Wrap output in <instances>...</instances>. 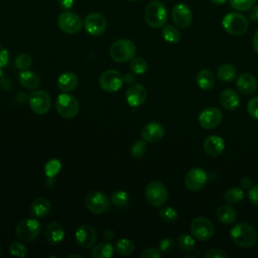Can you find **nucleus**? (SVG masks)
<instances>
[{"label":"nucleus","mask_w":258,"mask_h":258,"mask_svg":"<svg viewBox=\"0 0 258 258\" xmlns=\"http://www.w3.org/2000/svg\"><path fill=\"white\" fill-rule=\"evenodd\" d=\"M230 238L235 245L242 248H250L256 244L258 233L251 224L240 222L231 229Z\"/></svg>","instance_id":"obj_1"},{"label":"nucleus","mask_w":258,"mask_h":258,"mask_svg":"<svg viewBox=\"0 0 258 258\" xmlns=\"http://www.w3.org/2000/svg\"><path fill=\"white\" fill-rule=\"evenodd\" d=\"M144 19L152 28L163 27L167 21V10L165 5L158 0L151 1L145 8Z\"/></svg>","instance_id":"obj_2"},{"label":"nucleus","mask_w":258,"mask_h":258,"mask_svg":"<svg viewBox=\"0 0 258 258\" xmlns=\"http://www.w3.org/2000/svg\"><path fill=\"white\" fill-rule=\"evenodd\" d=\"M109 53L114 61L125 62L134 57L136 53V45L128 38H120L111 44Z\"/></svg>","instance_id":"obj_3"},{"label":"nucleus","mask_w":258,"mask_h":258,"mask_svg":"<svg viewBox=\"0 0 258 258\" xmlns=\"http://www.w3.org/2000/svg\"><path fill=\"white\" fill-rule=\"evenodd\" d=\"M41 233L40 223L34 218H24L16 226V237L22 242H32Z\"/></svg>","instance_id":"obj_4"},{"label":"nucleus","mask_w":258,"mask_h":258,"mask_svg":"<svg viewBox=\"0 0 258 258\" xmlns=\"http://www.w3.org/2000/svg\"><path fill=\"white\" fill-rule=\"evenodd\" d=\"M222 25L227 33L238 36L244 34L247 31L249 21L243 14L238 12H231L223 17Z\"/></svg>","instance_id":"obj_5"},{"label":"nucleus","mask_w":258,"mask_h":258,"mask_svg":"<svg viewBox=\"0 0 258 258\" xmlns=\"http://www.w3.org/2000/svg\"><path fill=\"white\" fill-rule=\"evenodd\" d=\"M55 109L57 113L67 119L74 118L78 115L80 110L79 101L68 92L59 94L55 100Z\"/></svg>","instance_id":"obj_6"},{"label":"nucleus","mask_w":258,"mask_h":258,"mask_svg":"<svg viewBox=\"0 0 258 258\" xmlns=\"http://www.w3.org/2000/svg\"><path fill=\"white\" fill-rule=\"evenodd\" d=\"M82 18L74 11L64 10L57 17L58 28L68 34H76L83 28Z\"/></svg>","instance_id":"obj_7"},{"label":"nucleus","mask_w":258,"mask_h":258,"mask_svg":"<svg viewBox=\"0 0 258 258\" xmlns=\"http://www.w3.org/2000/svg\"><path fill=\"white\" fill-rule=\"evenodd\" d=\"M190 232L200 241H208L215 234V226L206 217H197L190 223Z\"/></svg>","instance_id":"obj_8"},{"label":"nucleus","mask_w":258,"mask_h":258,"mask_svg":"<svg viewBox=\"0 0 258 258\" xmlns=\"http://www.w3.org/2000/svg\"><path fill=\"white\" fill-rule=\"evenodd\" d=\"M28 103L30 109L37 115H45L51 108V99L49 95L42 90H35L29 94Z\"/></svg>","instance_id":"obj_9"},{"label":"nucleus","mask_w":258,"mask_h":258,"mask_svg":"<svg viewBox=\"0 0 258 258\" xmlns=\"http://www.w3.org/2000/svg\"><path fill=\"white\" fill-rule=\"evenodd\" d=\"M145 198L153 207L163 206L168 198L165 185L160 181H151L145 188Z\"/></svg>","instance_id":"obj_10"},{"label":"nucleus","mask_w":258,"mask_h":258,"mask_svg":"<svg viewBox=\"0 0 258 258\" xmlns=\"http://www.w3.org/2000/svg\"><path fill=\"white\" fill-rule=\"evenodd\" d=\"M124 84V77L121 73L115 70L105 71L99 79V85L102 90L108 93L119 91Z\"/></svg>","instance_id":"obj_11"},{"label":"nucleus","mask_w":258,"mask_h":258,"mask_svg":"<svg viewBox=\"0 0 258 258\" xmlns=\"http://www.w3.org/2000/svg\"><path fill=\"white\" fill-rule=\"evenodd\" d=\"M85 203L88 210L96 215L104 214L110 208V200L102 191H91L88 194Z\"/></svg>","instance_id":"obj_12"},{"label":"nucleus","mask_w":258,"mask_h":258,"mask_svg":"<svg viewBox=\"0 0 258 258\" xmlns=\"http://www.w3.org/2000/svg\"><path fill=\"white\" fill-rule=\"evenodd\" d=\"M97 238L95 228L89 224L80 225L75 233L76 242L83 249H91L97 242Z\"/></svg>","instance_id":"obj_13"},{"label":"nucleus","mask_w":258,"mask_h":258,"mask_svg":"<svg viewBox=\"0 0 258 258\" xmlns=\"http://www.w3.org/2000/svg\"><path fill=\"white\" fill-rule=\"evenodd\" d=\"M84 26L90 35L100 36L107 28V20L101 13L92 12L86 16Z\"/></svg>","instance_id":"obj_14"},{"label":"nucleus","mask_w":258,"mask_h":258,"mask_svg":"<svg viewBox=\"0 0 258 258\" xmlns=\"http://www.w3.org/2000/svg\"><path fill=\"white\" fill-rule=\"evenodd\" d=\"M208 182L207 172L200 167L189 169L184 176V185L189 190H200Z\"/></svg>","instance_id":"obj_15"},{"label":"nucleus","mask_w":258,"mask_h":258,"mask_svg":"<svg viewBox=\"0 0 258 258\" xmlns=\"http://www.w3.org/2000/svg\"><path fill=\"white\" fill-rule=\"evenodd\" d=\"M222 119H223V114L221 110L216 107L206 108L199 115L200 125L207 130L218 127L222 122Z\"/></svg>","instance_id":"obj_16"},{"label":"nucleus","mask_w":258,"mask_h":258,"mask_svg":"<svg viewBox=\"0 0 258 258\" xmlns=\"http://www.w3.org/2000/svg\"><path fill=\"white\" fill-rule=\"evenodd\" d=\"M173 23L179 28H186L191 24L192 14L189 7L184 3H177L171 10Z\"/></svg>","instance_id":"obj_17"},{"label":"nucleus","mask_w":258,"mask_h":258,"mask_svg":"<svg viewBox=\"0 0 258 258\" xmlns=\"http://www.w3.org/2000/svg\"><path fill=\"white\" fill-rule=\"evenodd\" d=\"M147 97V91L145 87L141 84H133L127 89L126 92V101L130 107H139L141 106Z\"/></svg>","instance_id":"obj_18"},{"label":"nucleus","mask_w":258,"mask_h":258,"mask_svg":"<svg viewBox=\"0 0 258 258\" xmlns=\"http://www.w3.org/2000/svg\"><path fill=\"white\" fill-rule=\"evenodd\" d=\"M164 135V127L158 122H149L141 130L142 138L150 143L158 142Z\"/></svg>","instance_id":"obj_19"},{"label":"nucleus","mask_w":258,"mask_h":258,"mask_svg":"<svg viewBox=\"0 0 258 258\" xmlns=\"http://www.w3.org/2000/svg\"><path fill=\"white\" fill-rule=\"evenodd\" d=\"M236 88L243 95L253 94L257 89V81L250 73H242L236 80Z\"/></svg>","instance_id":"obj_20"},{"label":"nucleus","mask_w":258,"mask_h":258,"mask_svg":"<svg viewBox=\"0 0 258 258\" xmlns=\"http://www.w3.org/2000/svg\"><path fill=\"white\" fill-rule=\"evenodd\" d=\"M44 236L49 244H60L64 239V229L59 223L51 222L46 226Z\"/></svg>","instance_id":"obj_21"},{"label":"nucleus","mask_w":258,"mask_h":258,"mask_svg":"<svg viewBox=\"0 0 258 258\" xmlns=\"http://www.w3.org/2000/svg\"><path fill=\"white\" fill-rule=\"evenodd\" d=\"M220 105L229 111L236 110L240 104V97L238 93L232 89H225L219 96Z\"/></svg>","instance_id":"obj_22"},{"label":"nucleus","mask_w":258,"mask_h":258,"mask_svg":"<svg viewBox=\"0 0 258 258\" xmlns=\"http://www.w3.org/2000/svg\"><path fill=\"white\" fill-rule=\"evenodd\" d=\"M204 149L207 154L211 156H218L225 149V141L218 135L208 136L204 141Z\"/></svg>","instance_id":"obj_23"},{"label":"nucleus","mask_w":258,"mask_h":258,"mask_svg":"<svg viewBox=\"0 0 258 258\" xmlns=\"http://www.w3.org/2000/svg\"><path fill=\"white\" fill-rule=\"evenodd\" d=\"M18 80L20 85L27 90H34L40 85V79L38 75L28 70L21 71L18 75Z\"/></svg>","instance_id":"obj_24"},{"label":"nucleus","mask_w":258,"mask_h":258,"mask_svg":"<svg viewBox=\"0 0 258 258\" xmlns=\"http://www.w3.org/2000/svg\"><path fill=\"white\" fill-rule=\"evenodd\" d=\"M50 202L45 198L35 199L30 207V212L34 218H44L50 212Z\"/></svg>","instance_id":"obj_25"},{"label":"nucleus","mask_w":258,"mask_h":258,"mask_svg":"<svg viewBox=\"0 0 258 258\" xmlns=\"http://www.w3.org/2000/svg\"><path fill=\"white\" fill-rule=\"evenodd\" d=\"M78 86V77L73 72H64L57 79V88L62 92H71Z\"/></svg>","instance_id":"obj_26"},{"label":"nucleus","mask_w":258,"mask_h":258,"mask_svg":"<svg viewBox=\"0 0 258 258\" xmlns=\"http://www.w3.org/2000/svg\"><path fill=\"white\" fill-rule=\"evenodd\" d=\"M115 248L109 243V241H104L98 243L91 250V257L93 258H111L114 256Z\"/></svg>","instance_id":"obj_27"},{"label":"nucleus","mask_w":258,"mask_h":258,"mask_svg":"<svg viewBox=\"0 0 258 258\" xmlns=\"http://www.w3.org/2000/svg\"><path fill=\"white\" fill-rule=\"evenodd\" d=\"M217 218L226 225H231L237 220V213L235 209L229 205H221L217 209Z\"/></svg>","instance_id":"obj_28"},{"label":"nucleus","mask_w":258,"mask_h":258,"mask_svg":"<svg viewBox=\"0 0 258 258\" xmlns=\"http://www.w3.org/2000/svg\"><path fill=\"white\" fill-rule=\"evenodd\" d=\"M198 86L203 90H210L215 84V76L210 70H202L197 75Z\"/></svg>","instance_id":"obj_29"},{"label":"nucleus","mask_w":258,"mask_h":258,"mask_svg":"<svg viewBox=\"0 0 258 258\" xmlns=\"http://www.w3.org/2000/svg\"><path fill=\"white\" fill-rule=\"evenodd\" d=\"M217 76L222 82H232L236 77V69L230 63H223L217 69Z\"/></svg>","instance_id":"obj_30"},{"label":"nucleus","mask_w":258,"mask_h":258,"mask_svg":"<svg viewBox=\"0 0 258 258\" xmlns=\"http://www.w3.org/2000/svg\"><path fill=\"white\" fill-rule=\"evenodd\" d=\"M115 251L123 256L131 255L135 250L134 243L127 238H121L115 243Z\"/></svg>","instance_id":"obj_31"},{"label":"nucleus","mask_w":258,"mask_h":258,"mask_svg":"<svg viewBox=\"0 0 258 258\" xmlns=\"http://www.w3.org/2000/svg\"><path fill=\"white\" fill-rule=\"evenodd\" d=\"M163 39L171 44H175L179 41L180 39V34L179 31L177 30L176 27L172 25H164L161 31Z\"/></svg>","instance_id":"obj_32"},{"label":"nucleus","mask_w":258,"mask_h":258,"mask_svg":"<svg viewBox=\"0 0 258 258\" xmlns=\"http://www.w3.org/2000/svg\"><path fill=\"white\" fill-rule=\"evenodd\" d=\"M244 199V191L241 187H231L224 194V200L228 204H238Z\"/></svg>","instance_id":"obj_33"},{"label":"nucleus","mask_w":258,"mask_h":258,"mask_svg":"<svg viewBox=\"0 0 258 258\" xmlns=\"http://www.w3.org/2000/svg\"><path fill=\"white\" fill-rule=\"evenodd\" d=\"M177 245L181 252H191L196 246L194 238L188 234H180L177 237Z\"/></svg>","instance_id":"obj_34"},{"label":"nucleus","mask_w":258,"mask_h":258,"mask_svg":"<svg viewBox=\"0 0 258 258\" xmlns=\"http://www.w3.org/2000/svg\"><path fill=\"white\" fill-rule=\"evenodd\" d=\"M148 70L147 61L141 57L136 56L133 57L130 61V71L135 75H144Z\"/></svg>","instance_id":"obj_35"},{"label":"nucleus","mask_w":258,"mask_h":258,"mask_svg":"<svg viewBox=\"0 0 258 258\" xmlns=\"http://www.w3.org/2000/svg\"><path fill=\"white\" fill-rule=\"evenodd\" d=\"M160 219L165 223H173L177 220V212L172 207H164L161 208L158 212Z\"/></svg>","instance_id":"obj_36"},{"label":"nucleus","mask_w":258,"mask_h":258,"mask_svg":"<svg viewBox=\"0 0 258 258\" xmlns=\"http://www.w3.org/2000/svg\"><path fill=\"white\" fill-rule=\"evenodd\" d=\"M256 0H230L231 7L236 11H248L252 6H254Z\"/></svg>","instance_id":"obj_37"},{"label":"nucleus","mask_w":258,"mask_h":258,"mask_svg":"<svg viewBox=\"0 0 258 258\" xmlns=\"http://www.w3.org/2000/svg\"><path fill=\"white\" fill-rule=\"evenodd\" d=\"M32 64V58L27 53H20L15 58V66L20 71L28 70Z\"/></svg>","instance_id":"obj_38"},{"label":"nucleus","mask_w":258,"mask_h":258,"mask_svg":"<svg viewBox=\"0 0 258 258\" xmlns=\"http://www.w3.org/2000/svg\"><path fill=\"white\" fill-rule=\"evenodd\" d=\"M147 150V145L145 143V141L143 140H138L136 141L132 146H131V149H130V154L132 157L134 158H139L141 156H143L145 154Z\"/></svg>","instance_id":"obj_39"},{"label":"nucleus","mask_w":258,"mask_h":258,"mask_svg":"<svg viewBox=\"0 0 258 258\" xmlns=\"http://www.w3.org/2000/svg\"><path fill=\"white\" fill-rule=\"evenodd\" d=\"M129 201L128 194L125 190H117L112 195L111 202L117 207H124Z\"/></svg>","instance_id":"obj_40"},{"label":"nucleus","mask_w":258,"mask_h":258,"mask_svg":"<svg viewBox=\"0 0 258 258\" xmlns=\"http://www.w3.org/2000/svg\"><path fill=\"white\" fill-rule=\"evenodd\" d=\"M61 168V164L57 159H50L45 165H44V171L45 174L49 177H53Z\"/></svg>","instance_id":"obj_41"},{"label":"nucleus","mask_w":258,"mask_h":258,"mask_svg":"<svg viewBox=\"0 0 258 258\" xmlns=\"http://www.w3.org/2000/svg\"><path fill=\"white\" fill-rule=\"evenodd\" d=\"M9 253L17 257H25L27 255V248L20 242H12L9 245Z\"/></svg>","instance_id":"obj_42"},{"label":"nucleus","mask_w":258,"mask_h":258,"mask_svg":"<svg viewBox=\"0 0 258 258\" xmlns=\"http://www.w3.org/2000/svg\"><path fill=\"white\" fill-rule=\"evenodd\" d=\"M174 249V242L172 239L170 238H164L160 241L159 243V250L161 251V253H165V254H169L173 251Z\"/></svg>","instance_id":"obj_43"},{"label":"nucleus","mask_w":258,"mask_h":258,"mask_svg":"<svg viewBox=\"0 0 258 258\" xmlns=\"http://www.w3.org/2000/svg\"><path fill=\"white\" fill-rule=\"evenodd\" d=\"M247 111L249 113V115L258 120V96L252 98L248 104H247Z\"/></svg>","instance_id":"obj_44"},{"label":"nucleus","mask_w":258,"mask_h":258,"mask_svg":"<svg viewBox=\"0 0 258 258\" xmlns=\"http://www.w3.org/2000/svg\"><path fill=\"white\" fill-rule=\"evenodd\" d=\"M228 255L220 248H211L208 249L205 253L206 258H226Z\"/></svg>","instance_id":"obj_45"},{"label":"nucleus","mask_w":258,"mask_h":258,"mask_svg":"<svg viewBox=\"0 0 258 258\" xmlns=\"http://www.w3.org/2000/svg\"><path fill=\"white\" fill-rule=\"evenodd\" d=\"M142 258H160L161 257V251L159 248H154V247H148L143 250L141 253Z\"/></svg>","instance_id":"obj_46"},{"label":"nucleus","mask_w":258,"mask_h":258,"mask_svg":"<svg viewBox=\"0 0 258 258\" xmlns=\"http://www.w3.org/2000/svg\"><path fill=\"white\" fill-rule=\"evenodd\" d=\"M9 62V52L3 46H0V69L7 67Z\"/></svg>","instance_id":"obj_47"},{"label":"nucleus","mask_w":258,"mask_h":258,"mask_svg":"<svg viewBox=\"0 0 258 258\" xmlns=\"http://www.w3.org/2000/svg\"><path fill=\"white\" fill-rule=\"evenodd\" d=\"M248 197H249L250 202H251L253 205L258 206V184L252 185V186L249 188Z\"/></svg>","instance_id":"obj_48"},{"label":"nucleus","mask_w":258,"mask_h":258,"mask_svg":"<svg viewBox=\"0 0 258 258\" xmlns=\"http://www.w3.org/2000/svg\"><path fill=\"white\" fill-rule=\"evenodd\" d=\"M249 19L252 21H258V5L252 6L249 10Z\"/></svg>","instance_id":"obj_49"},{"label":"nucleus","mask_w":258,"mask_h":258,"mask_svg":"<svg viewBox=\"0 0 258 258\" xmlns=\"http://www.w3.org/2000/svg\"><path fill=\"white\" fill-rule=\"evenodd\" d=\"M58 4L63 10H70L74 6V0H58Z\"/></svg>","instance_id":"obj_50"},{"label":"nucleus","mask_w":258,"mask_h":258,"mask_svg":"<svg viewBox=\"0 0 258 258\" xmlns=\"http://www.w3.org/2000/svg\"><path fill=\"white\" fill-rule=\"evenodd\" d=\"M240 184L242 185V187L244 188H250L252 186V181L248 178V177H243L240 180Z\"/></svg>","instance_id":"obj_51"},{"label":"nucleus","mask_w":258,"mask_h":258,"mask_svg":"<svg viewBox=\"0 0 258 258\" xmlns=\"http://www.w3.org/2000/svg\"><path fill=\"white\" fill-rule=\"evenodd\" d=\"M252 43H253V48H254L255 52L258 53V29L255 31V33H254V35H253V41H252Z\"/></svg>","instance_id":"obj_52"},{"label":"nucleus","mask_w":258,"mask_h":258,"mask_svg":"<svg viewBox=\"0 0 258 258\" xmlns=\"http://www.w3.org/2000/svg\"><path fill=\"white\" fill-rule=\"evenodd\" d=\"M134 80H135V77H134L133 73H129V74H127V75L124 76V82H125V83L131 84V83L134 82Z\"/></svg>","instance_id":"obj_53"},{"label":"nucleus","mask_w":258,"mask_h":258,"mask_svg":"<svg viewBox=\"0 0 258 258\" xmlns=\"http://www.w3.org/2000/svg\"><path fill=\"white\" fill-rule=\"evenodd\" d=\"M104 237H105V239H106L107 241H111V240H112V238L114 237L113 231H111V230H107V231L105 232V234H104Z\"/></svg>","instance_id":"obj_54"},{"label":"nucleus","mask_w":258,"mask_h":258,"mask_svg":"<svg viewBox=\"0 0 258 258\" xmlns=\"http://www.w3.org/2000/svg\"><path fill=\"white\" fill-rule=\"evenodd\" d=\"M5 80H6V77H5V74L3 73V71H2V69H0V86H2L3 84H4V82H5Z\"/></svg>","instance_id":"obj_55"},{"label":"nucleus","mask_w":258,"mask_h":258,"mask_svg":"<svg viewBox=\"0 0 258 258\" xmlns=\"http://www.w3.org/2000/svg\"><path fill=\"white\" fill-rule=\"evenodd\" d=\"M210 1L216 5H223L224 3H226L227 0H210Z\"/></svg>","instance_id":"obj_56"},{"label":"nucleus","mask_w":258,"mask_h":258,"mask_svg":"<svg viewBox=\"0 0 258 258\" xmlns=\"http://www.w3.org/2000/svg\"><path fill=\"white\" fill-rule=\"evenodd\" d=\"M68 258H72V257H77V258H82L81 255H78V254H70L67 256Z\"/></svg>","instance_id":"obj_57"},{"label":"nucleus","mask_w":258,"mask_h":258,"mask_svg":"<svg viewBox=\"0 0 258 258\" xmlns=\"http://www.w3.org/2000/svg\"><path fill=\"white\" fill-rule=\"evenodd\" d=\"M1 255H2V247L0 245V257H1Z\"/></svg>","instance_id":"obj_58"},{"label":"nucleus","mask_w":258,"mask_h":258,"mask_svg":"<svg viewBox=\"0 0 258 258\" xmlns=\"http://www.w3.org/2000/svg\"><path fill=\"white\" fill-rule=\"evenodd\" d=\"M129 1H138V0H129Z\"/></svg>","instance_id":"obj_59"}]
</instances>
